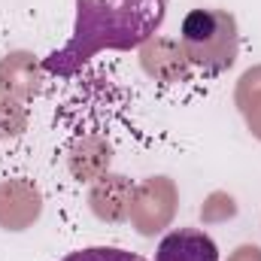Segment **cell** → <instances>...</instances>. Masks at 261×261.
<instances>
[{
	"label": "cell",
	"instance_id": "1",
	"mask_svg": "<svg viewBox=\"0 0 261 261\" xmlns=\"http://www.w3.org/2000/svg\"><path fill=\"white\" fill-rule=\"evenodd\" d=\"M167 18V0H76L73 34L43 58L52 76H73L100 52L140 49Z\"/></svg>",
	"mask_w": 261,
	"mask_h": 261
},
{
	"label": "cell",
	"instance_id": "2",
	"mask_svg": "<svg viewBox=\"0 0 261 261\" xmlns=\"http://www.w3.org/2000/svg\"><path fill=\"white\" fill-rule=\"evenodd\" d=\"M179 43L186 58L206 76H219L237 64L240 31L237 18L225 9H192L182 18Z\"/></svg>",
	"mask_w": 261,
	"mask_h": 261
},
{
	"label": "cell",
	"instance_id": "3",
	"mask_svg": "<svg viewBox=\"0 0 261 261\" xmlns=\"http://www.w3.org/2000/svg\"><path fill=\"white\" fill-rule=\"evenodd\" d=\"M152 261H222L219 246L206 231L197 228H176L161 237Z\"/></svg>",
	"mask_w": 261,
	"mask_h": 261
},
{
	"label": "cell",
	"instance_id": "4",
	"mask_svg": "<svg viewBox=\"0 0 261 261\" xmlns=\"http://www.w3.org/2000/svg\"><path fill=\"white\" fill-rule=\"evenodd\" d=\"M61 261H149V258L128 252V249H119V246H85V249L67 252Z\"/></svg>",
	"mask_w": 261,
	"mask_h": 261
}]
</instances>
